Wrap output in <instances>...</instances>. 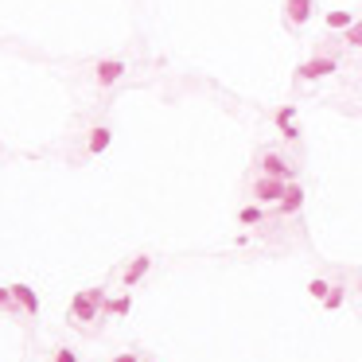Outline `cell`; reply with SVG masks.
Here are the masks:
<instances>
[{"label": "cell", "instance_id": "1", "mask_svg": "<svg viewBox=\"0 0 362 362\" xmlns=\"http://www.w3.org/2000/svg\"><path fill=\"white\" fill-rule=\"evenodd\" d=\"M101 304H105V288H78L75 300H70V323H90L101 316Z\"/></svg>", "mask_w": 362, "mask_h": 362}, {"label": "cell", "instance_id": "6", "mask_svg": "<svg viewBox=\"0 0 362 362\" xmlns=\"http://www.w3.org/2000/svg\"><path fill=\"white\" fill-rule=\"evenodd\" d=\"M8 296H12V304H20L27 316H39V296H35V288H32V285L16 280V285H8Z\"/></svg>", "mask_w": 362, "mask_h": 362}, {"label": "cell", "instance_id": "14", "mask_svg": "<svg viewBox=\"0 0 362 362\" xmlns=\"http://www.w3.org/2000/svg\"><path fill=\"white\" fill-rule=\"evenodd\" d=\"M351 24H354V16L347 8H331L328 12V27H335V32H347Z\"/></svg>", "mask_w": 362, "mask_h": 362}, {"label": "cell", "instance_id": "7", "mask_svg": "<svg viewBox=\"0 0 362 362\" xmlns=\"http://www.w3.org/2000/svg\"><path fill=\"white\" fill-rule=\"evenodd\" d=\"M316 12V0H285V20L288 27H304Z\"/></svg>", "mask_w": 362, "mask_h": 362}, {"label": "cell", "instance_id": "13", "mask_svg": "<svg viewBox=\"0 0 362 362\" xmlns=\"http://www.w3.org/2000/svg\"><path fill=\"white\" fill-rule=\"evenodd\" d=\"M129 308H133V296L121 292V296H113V300L101 304V316H110V320H121V316H129Z\"/></svg>", "mask_w": 362, "mask_h": 362}, {"label": "cell", "instance_id": "20", "mask_svg": "<svg viewBox=\"0 0 362 362\" xmlns=\"http://www.w3.org/2000/svg\"><path fill=\"white\" fill-rule=\"evenodd\" d=\"M0 308H12V296H8V285L0 288Z\"/></svg>", "mask_w": 362, "mask_h": 362}, {"label": "cell", "instance_id": "10", "mask_svg": "<svg viewBox=\"0 0 362 362\" xmlns=\"http://www.w3.org/2000/svg\"><path fill=\"white\" fill-rule=\"evenodd\" d=\"M110 144H113V129L110 125H93L90 136H86V152H90V156H101Z\"/></svg>", "mask_w": 362, "mask_h": 362}, {"label": "cell", "instance_id": "5", "mask_svg": "<svg viewBox=\"0 0 362 362\" xmlns=\"http://www.w3.org/2000/svg\"><path fill=\"white\" fill-rule=\"evenodd\" d=\"M285 179H265V176H257L253 179V199L257 202H273V207H277L280 199H285Z\"/></svg>", "mask_w": 362, "mask_h": 362}, {"label": "cell", "instance_id": "9", "mask_svg": "<svg viewBox=\"0 0 362 362\" xmlns=\"http://www.w3.org/2000/svg\"><path fill=\"white\" fill-rule=\"evenodd\" d=\"M277 129H280V136H285L288 144L300 141V125H296V110H292V105H280V110H277Z\"/></svg>", "mask_w": 362, "mask_h": 362}, {"label": "cell", "instance_id": "4", "mask_svg": "<svg viewBox=\"0 0 362 362\" xmlns=\"http://www.w3.org/2000/svg\"><path fill=\"white\" fill-rule=\"evenodd\" d=\"M90 70H93V82H98V86H117L121 78H125L129 63L125 59H98Z\"/></svg>", "mask_w": 362, "mask_h": 362}, {"label": "cell", "instance_id": "19", "mask_svg": "<svg viewBox=\"0 0 362 362\" xmlns=\"http://www.w3.org/2000/svg\"><path fill=\"white\" fill-rule=\"evenodd\" d=\"M110 362H141V354H136V351H121L117 358H110Z\"/></svg>", "mask_w": 362, "mask_h": 362}, {"label": "cell", "instance_id": "3", "mask_svg": "<svg viewBox=\"0 0 362 362\" xmlns=\"http://www.w3.org/2000/svg\"><path fill=\"white\" fill-rule=\"evenodd\" d=\"M335 70H339L335 55H320V59H304L300 67H296V78H304V82H320V78L335 75Z\"/></svg>", "mask_w": 362, "mask_h": 362}, {"label": "cell", "instance_id": "21", "mask_svg": "<svg viewBox=\"0 0 362 362\" xmlns=\"http://www.w3.org/2000/svg\"><path fill=\"white\" fill-rule=\"evenodd\" d=\"M358 292H362V280H358Z\"/></svg>", "mask_w": 362, "mask_h": 362}, {"label": "cell", "instance_id": "16", "mask_svg": "<svg viewBox=\"0 0 362 362\" xmlns=\"http://www.w3.org/2000/svg\"><path fill=\"white\" fill-rule=\"evenodd\" d=\"M343 39H347V47H362V20H354V24L347 27Z\"/></svg>", "mask_w": 362, "mask_h": 362}, {"label": "cell", "instance_id": "8", "mask_svg": "<svg viewBox=\"0 0 362 362\" xmlns=\"http://www.w3.org/2000/svg\"><path fill=\"white\" fill-rule=\"evenodd\" d=\"M148 269H152V253H136L133 261H129V269H125V277H121V285L125 288H133V285H141L144 277H148Z\"/></svg>", "mask_w": 362, "mask_h": 362}, {"label": "cell", "instance_id": "17", "mask_svg": "<svg viewBox=\"0 0 362 362\" xmlns=\"http://www.w3.org/2000/svg\"><path fill=\"white\" fill-rule=\"evenodd\" d=\"M51 362H78V351L75 347H59V351L51 354Z\"/></svg>", "mask_w": 362, "mask_h": 362}, {"label": "cell", "instance_id": "15", "mask_svg": "<svg viewBox=\"0 0 362 362\" xmlns=\"http://www.w3.org/2000/svg\"><path fill=\"white\" fill-rule=\"evenodd\" d=\"M261 219H265L261 207H242V211H238V222H242V226H257Z\"/></svg>", "mask_w": 362, "mask_h": 362}, {"label": "cell", "instance_id": "12", "mask_svg": "<svg viewBox=\"0 0 362 362\" xmlns=\"http://www.w3.org/2000/svg\"><path fill=\"white\" fill-rule=\"evenodd\" d=\"M347 300V280H335V285H328V292H323V312H339Z\"/></svg>", "mask_w": 362, "mask_h": 362}, {"label": "cell", "instance_id": "2", "mask_svg": "<svg viewBox=\"0 0 362 362\" xmlns=\"http://www.w3.org/2000/svg\"><path fill=\"white\" fill-rule=\"evenodd\" d=\"M257 168H261L265 179H285V183H296V168L288 164V156H280V152L265 148L261 156H257Z\"/></svg>", "mask_w": 362, "mask_h": 362}, {"label": "cell", "instance_id": "11", "mask_svg": "<svg viewBox=\"0 0 362 362\" xmlns=\"http://www.w3.org/2000/svg\"><path fill=\"white\" fill-rule=\"evenodd\" d=\"M304 207V187L300 183H288L285 187V199L277 202V214H296Z\"/></svg>", "mask_w": 362, "mask_h": 362}, {"label": "cell", "instance_id": "18", "mask_svg": "<svg viewBox=\"0 0 362 362\" xmlns=\"http://www.w3.org/2000/svg\"><path fill=\"white\" fill-rule=\"evenodd\" d=\"M308 292H312L316 300H323V292H328V280H323V277H316L312 285H308Z\"/></svg>", "mask_w": 362, "mask_h": 362}]
</instances>
